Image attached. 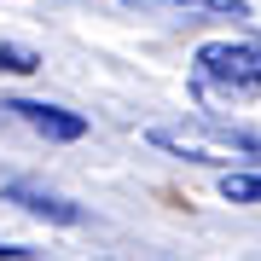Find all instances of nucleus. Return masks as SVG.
<instances>
[{"mask_svg": "<svg viewBox=\"0 0 261 261\" xmlns=\"http://www.w3.org/2000/svg\"><path fill=\"white\" fill-rule=\"evenodd\" d=\"M6 203L41 215V221H64V226L82 221V209H75V203H64V197H53V192H41V186H23V180H12V186H6Z\"/></svg>", "mask_w": 261, "mask_h": 261, "instance_id": "4", "label": "nucleus"}, {"mask_svg": "<svg viewBox=\"0 0 261 261\" xmlns=\"http://www.w3.org/2000/svg\"><path fill=\"white\" fill-rule=\"evenodd\" d=\"M29 255H41V250H29V244H0V261H29Z\"/></svg>", "mask_w": 261, "mask_h": 261, "instance_id": "8", "label": "nucleus"}, {"mask_svg": "<svg viewBox=\"0 0 261 261\" xmlns=\"http://www.w3.org/2000/svg\"><path fill=\"white\" fill-rule=\"evenodd\" d=\"M145 140L157 145V151L192 157V163H232V157H261V134H244V128H221V122H186V128H151Z\"/></svg>", "mask_w": 261, "mask_h": 261, "instance_id": "2", "label": "nucleus"}, {"mask_svg": "<svg viewBox=\"0 0 261 261\" xmlns=\"http://www.w3.org/2000/svg\"><path fill=\"white\" fill-rule=\"evenodd\" d=\"M6 111H18L35 134H47V140H82L87 134V116L75 111H58V105H41V99H12Z\"/></svg>", "mask_w": 261, "mask_h": 261, "instance_id": "3", "label": "nucleus"}, {"mask_svg": "<svg viewBox=\"0 0 261 261\" xmlns=\"http://www.w3.org/2000/svg\"><path fill=\"white\" fill-rule=\"evenodd\" d=\"M221 197H226V203H261V174H226L221 180Z\"/></svg>", "mask_w": 261, "mask_h": 261, "instance_id": "6", "label": "nucleus"}, {"mask_svg": "<svg viewBox=\"0 0 261 261\" xmlns=\"http://www.w3.org/2000/svg\"><path fill=\"white\" fill-rule=\"evenodd\" d=\"M192 87L197 93H255L261 87V41H209L197 47V64H192Z\"/></svg>", "mask_w": 261, "mask_h": 261, "instance_id": "1", "label": "nucleus"}, {"mask_svg": "<svg viewBox=\"0 0 261 261\" xmlns=\"http://www.w3.org/2000/svg\"><path fill=\"white\" fill-rule=\"evenodd\" d=\"M128 12H215V18H250V0H122Z\"/></svg>", "mask_w": 261, "mask_h": 261, "instance_id": "5", "label": "nucleus"}, {"mask_svg": "<svg viewBox=\"0 0 261 261\" xmlns=\"http://www.w3.org/2000/svg\"><path fill=\"white\" fill-rule=\"evenodd\" d=\"M0 70H12V75H29V70H41V58L29 53V47H0Z\"/></svg>", "mask_w": 261, "mask_h": 261, "instance_id": "7", "label": "nucleus"}]
</instances>
